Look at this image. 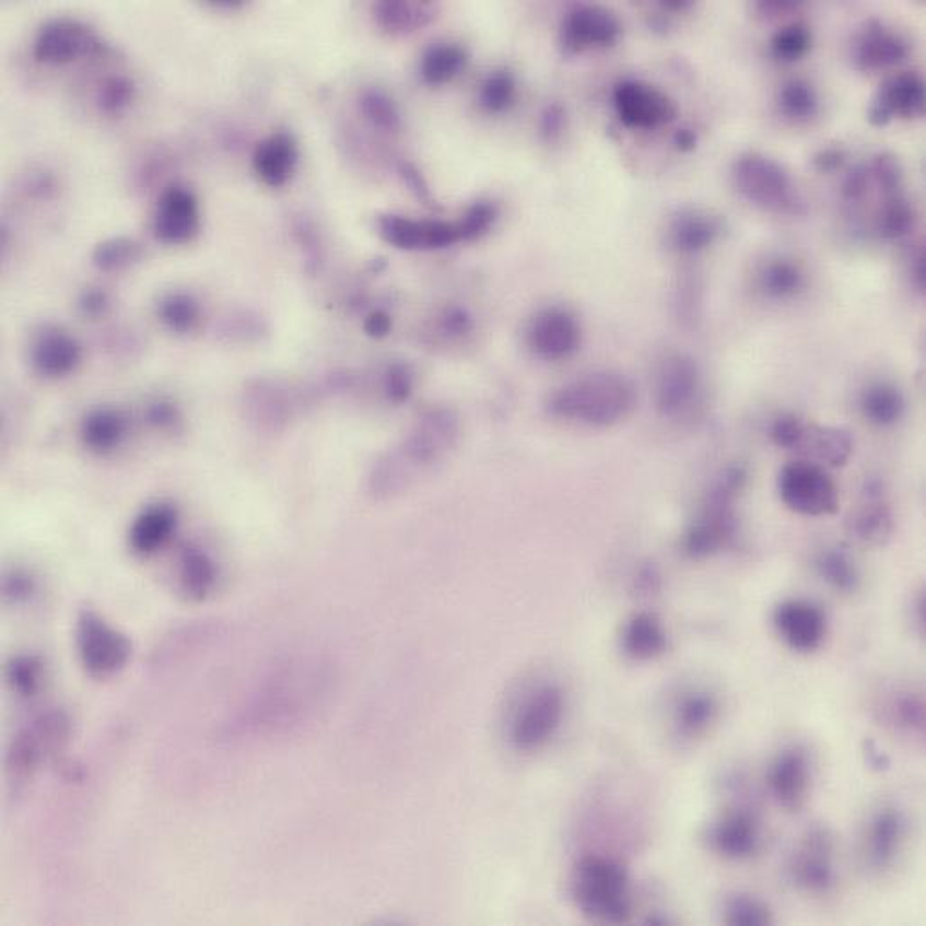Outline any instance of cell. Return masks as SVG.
<instances>
[{"instance_id": "1", "label": "cell", "mask_w": 926, "mask_h": 926, "mask_svg": "<svg viewBox=\"0 0 926 926\" xmlns=\"http://www.w3.org/2000/svg\"><path fill=\"white\" fill-rule=\"evenodd\" d=\"M635 406V388L624 375L597 372L564 384L550 399V411L561 419L589 425H609L624 419Z\"/></svg>"}, {"instance_id": "2", "label": "cell", "mask_w": 926, "mask_h": 926, "mask_svg": "<svg viewBox=\"0 0 926 926\" xmlns=\"http://www.w3.org/2000/svg\"><path fill=\"white\" fill-rule=\"evenodd\" d=\"M574 898L583 914L600 923H622L631 914L630 881L619 864L588 856L574 875Z\"/></svg>"}, {"instance_id": "3", "label": "cell", "mask_w": 926, "mask_h": 926, "mask_svg": "<svg viewBox=\"0 0 926 926\" xmlns=\"http://www.w3.org/2000/svg\"><path fill=\"white\" fill-rule=\"evenodd\" d=\"M737 190L750 202L778 213H804V202L789 179L788 172L758 152L742 154L734 164Z\"/></svg>"}, {"instance_id": "4", "label": "cell", "mask_w": 926, "mask_h": 926, "mask_svg": "<svg viewBox=\"0 0 926 926\" xmlns=\"http://www.w3.org/2000/svg\"><path fill=\"white\" fill-rule=\"evenodd\" d=\"M742 481H745L742 471L732 469L717 483L708 497L705 511L687 530L685 541H683L687 555L694 559L708 558L712 553L719 552L730 544V541L736 538L737 521L732 502L734 494L741 489Z\"/></svg>"}, {"instance_id": "5", "label": "cell", "mask_w": 926, "mask_h": 926, "mask_svg": "<svg viewBox=\"0 0 926 926\" xmlns=\"http://www.w3.org/2000/svg\"><path fill=\"white\" fill-rule=\"evenodd\" d=\"M78 653L94 678H110L127 666L132 645L93 611H83L77 625Z\"/></svg>"}, {"instance_id": "6", "label": "cell", "mask_w": 926, "mask_h": 926, "mask_svg": "<svg viewBox=\"0 0 926 926\" xmlns=\"http://www.w3.org/2000/svg\"><path fill=\"white\" fill-rule=\"evenodd\" d=\"M778 492L792 511L802 516H830L839 508V489L824 469L794 461L778 474Z\"/></svg>"}, {"instance_id": "7", "label": "cell", "mask_w": 926, "mask_h": 926, "mask_svg": "<svg viewBox=\"0 0 926 926\" xmlns=\"http://www.w3.org/2000/svg\"><path fill=\"white\" fill-rule=\"evenodd\" d=\"M564 694L559 687L543 685L523 702L512 723V742L523 752L547 745L563 722Z\"/></svg>"}, {"instance_id": "8", "label": "cell", "mask_w": 926, "mask_h": 926, "mask_svg": "<svg viewBox=\"0 0 926 926\" xmlns=\"http://www.w3.org/2000/svg\"><path fill=\"white\" fill-rule=\"evenodd\" d=\"M833 836L822 825L806 831L789 856V880L800 891L824 895L834 887Z\"/></svg>"}, {"instance_id": "9", "label": "cell", "mask_w": 926, "mask_h": 926, "mask_svg": "<svg viewBox=\"0 0 926 926\" xmlns=\"http://www.w3.org/2000/svg\"><path fill=\"white\" fill-rule=\"evenodd\" d=\"M458 441V420L450 411H433L425 417L415 433L406 441L405 449L399 453V461L406 466L405 480L415 471H422L444 458Z\"/></svg>"}, {"instance_id": "10", "label": "cell", "mask_w": 926, "mask_h": 926, "mask_svg": "<svg viewBox=\"0 0 926 926\" xmlns=\"http://www.w3.org/2000/svg\"><path fill=\"white\" fill-rule=\"evenodd\" d=\"M69 736V719L62 712H49L38 717L32 727L22 730L11 745L8 767L15 773L16 778L27 777L33 773L47 753H52L62 747Z\"/></svg>"}, {"instance_id": "11", "label": "cell", "mask_w": 926, "mask_h": 926, "mask_svg": "<svg viewBox=\"0 0 926 926\" xmlns=\"http://www.w3.org/2000/svg\"><path fill=\"white\" fill-rule=\"evenodd\" d=\"M763 842L758 814L747 806H736L719 814L706 830V844L728 860H747Z\"/></svg>"}, {"instance_id": "12", "label": "cell", "mask_w": 926, "mask_h": 926, "mask_svg": "<svg viewBox=\"0 0 926 926\" xmlns=\"http://www.w3.org/2000/svg\"><path fill=\"white\" fill-rule=\"evenodd\" d=\"M614 107L628 127L656 128L676 118L671 97L642 82L619 83L614 89Z\"/></svg>"}, {"instance_id": "13", "label": "cell", "mask_w": 926, "mask_h": 926, "mask_svg": "<svg viewBox=\"0 0 926 926\" xmlns=\"http://www.w3.org/2000/svg\"><path fill=\"white\" fill-rule=\"evenodd\" d=\"M379 233L384 241L399 249H442L461 242L458 222L413 221L408 216L383 215Z\"/></svg>"}, {"instance_id": "14", "label": "cell", "mask_w": 926, "mask_h": 926, "mask_svg": "<svg viewBox=\"0 0 926 926\" xmlns=\"http://www.w3.org/2000/svg\"><path fill=\"white\" fill-rule=\"evenodd\" d=\"M528 347L544 361L566 359L578 349L581 328L577 319L564 308H544L530 321Z\"/></svg>"}, {"instance_id": "15", "label": "cell", "mask_w": 926, "mask_h": 926, "mask_svg": "<svg viewBox=\"0 0 926 926\" xmlns=\"http://www.w3.org/2000/svg\"><path fill=\"white\" fill-rule=\"evenodd\" d=\"M620 24L613 13L599 5H578L563 22L561 44L570 55L595 47L613 46L619 40Z\"/></svg>"}, {"instance_id": "16", "label": "cell", "mask_w": 926, "mask_h": 926, "mask_svg": "<svg viewBox=\"0 0 926 926\" xmlns=\"http://www.w3.org/2000/svg\"><path fill=\"white\" fill-rule=\"evenodd\" d=\"M767 786L773 799L786 811H799L811 786V761L800 747L784 748L767 770Z\"/></svg>"}, {"instance_id": "17", "label": "cell", "mask_w": 926, "mask_h": 926, "mask_svg": "<svg viewBox=\"0 0 926 926\" xmlns=\"http://www.w3.org/2000/svg\"><path fill=\"white\" fill-rule=\"evenodd\" d=\"M773 624L789 649L797 653H811L824 642V613L806 600H786L778 605L773 613Z\"/></svg>"}, {"instance_id": "18", "label": "cell", "mask_w": 926, "mask_h": 926, "mask_svg": "<svg viewBox=\"0 0 926 926\" xmlns=\"http://www.w3.org/2000/svg\"><path fill=\"white\" fill-rule=\"evenodd\" d=\"M96 47L89 27L74 21H51L42 27L35 40V57L40 62L67 63L83 57Z\"/></svg>"}, {"instance_id": "19", "label": "cell", "mask_w": 926, "mask_h": 926, "mask_svg": "<svg viewBox=\"0 0 926 926\" xmlns=\"http://www.w3.org/2000/svg\"><path fill=\"white\" fill-rule=\"evenodd\" d=\"M700 374L694 359L689 355H672L661 364L656 380V402L661 413L676 415L691 405L698 391Z\"/></svg>"}, {"instance_id": "20", "label": "cell", "mask_w": 926, "mask_h": 926, "mask_svg": "<svg viewBox=\"0 0 926 926\" xmlns=\"http://www.w3.org/2000/svg\"><path fill=\"white\" fill-rule=\"evenodd\" d=\"M199 227L197 200L185 188L164 191L155 215V236L164 244H183L190 241Z\"/></svg>"}, {"instance_id": "21", "label": "cell", "mask_w": 926, "mask_h": 926, "mask_svg": "<svg viewBox=\"0 0 926 926\" xmlns=\"http://www.w3.org/2000/svg\"><path fill=\"white\" fill-rule=\"evenodd\" d=\"M905 836V819L900 809L881 808L872 814L865 836V856L870 867L886 870L892 867L900 855Z\"/></svg>"}, {"instance_id": "22", "label": "cell", "mask_w": 926, "mask_h": 926, "mask_svg": "<svg viewBox=\"0 0 926 926\" xmlns=\"http://www.w3.org/2000/svg\"><path fill=\"white\" fill-rule=\"evenodd\" d=\"M894 519L880 487L870 483L864 500L849 519L851 536L869 547H880L891 539Z\"/></svg>"}, {"instance_id": "23", "label": "cell", "mask_w": 926, "mask_h": 926, "mask_svg": "<svg viewBox=\"0 0 926 926\" xmlns=\"http://www.w3.org/2000/svg\"><path fill=\"white\" fill-rule=\"evenodd\" d=\"M905 57V42L878 21H870L856 42L855 60L864 71L895 66Z\"/></svg>"}, {"instance_id": "24", "label": "cell", "mask_w": 926, "mask_h": 926, "mask_svg": "<svg viewBox=\"0 0 926 926\" xmlns=\"http://www.w3.org/2000/svg\"><path fill=\"white\" fill-rule=\"evenodd\" d=\"M872 105L889 114V118H916L925 110V83L914 72H901L887 80Z\"/></svg>"}, {"instance_id": "25", "label": "cell", "mask_w": 926, "mask_h": 926, "mask_svg": "<svg viewBox=\"0 0 926 926\" xmlns=\"http://www.w3.org/2000/svg\"><path fill=\"white\" fill-rule=\"evenodd\" d=\"M719 716V702L705 689H692L678 698L675 705V727L683 739L705 736Z\"/></svg>"}, {"instance_id": "26", "label": "cell", "mask_w": 926, "mask_h": 926, "mask_svg": "<svg viewBox=\"0 0 926 926\" xmlns=\"http://www.w3.org/2000/svg\"><path fill=\"white\" fill-rule=\"evenodd\" d=\"M296 143L289 133H274L266 141H261L256 149L253 164L256 174L266 185L283 186L291 177L294 164H296Z\"/></svg>"}, {"instance_id": "27", "label": "cell", "mask_w": 926, "mask_h": 926, "mask_svg": "<svg viewBox=\"0 0 926 926\" xmlns=\"http://www.w3.org/2000/svg\"><path fill=\"white\" fill-rule=\"evenodd\" d=\"M797 449L808 450L809 455L828 466H844L853 453V438L842 427L804 424Z\"/></svg>"}, {"instance_id": "28", "label": "cell", "mask_w": 926, "mask_h": 926, "mask_svg": "<svg viewBox=\"0 0 926 926\" xmlns=\"http://www.w3.org/2000/svg\"><path fill=\"white\" fill-rule=\"evenodd\" d=\"M375 21L389 33H411L427 26L435 19V5L431 2H405L383 0L374 5Z\"/></svg>"}, {"instance_id": "29", "label": "cell", "mask_w": 926, "mask_h": 926, "mask_svg": "<svg viewBox=\"0 0 926 926\" xmlns=\"http://www.w3.org/2000/svg\"><path fill=\"white\" fill-rule=\"evenodd\" d=\"M622 645L631 658L650 660L666 650V631L655 614H635L625 625Z\"/></svg>"}, {"instance_id": "30", "label": "cell", "mask_w": 926, "mask_h": 926, "mask_svg": "<svg viewBox=\"0 0 926 926\" xmlns=\"http://www.w3.org/2000/svg\"><path fill=\"white\" fill-rule=\"evenodd\" d=\"M722 233L717 219L702 211H683L676 216L671 225V241L676 249L683 253H698L711 246Z\"/></svg>"}, {"instance_id": "31", "label": "cell", "mask_w": 926, "mask_h": 926, "mask_svg": "<svg viewBox=\"0 0 926 926\" xmlns=\"http://www.w3.org/2000/svg\"><path fill=\"white\" fill-rule=\"evenodd\" d=\"M175 514L168 507H155L144 512L130 530V547L138 553L160 550L174 532Z\"/></svg>"}, {"instance_id": "32", "label": "cell", "mask_w": 926, "mask_h": 926, "mask_svg": "<svg viewBox=\"0 0 926 926\" xmlns=\"http://www.w3.org/2000/svg\"><path fill=\"white\" fill-rule=\"evenodd\" d=\"M887 722L906 736L922 737L925 732V702L916 692L898 691L883 703Z\"/></svg>"}, {"instance_id": "33", "label": "cell", "mask_w": 926, "mask_h": 926, "mask_svg": "<svg viewBox=\"0 0 926 926\" xmlns=\"http://www.w3.org/2000/svg\"><path fill=\"white\" fill-rule=\"evenodd\" d=\"M467 62V55L456 44H436L422 57L420 74L430 85H442L458 77Z\"/></svg>"}, {"instance_id": "34", "label": "cell", "mask_w": 926, "mask_h": 926, "mask_svg": "<svg viewBox=\"0 0 926 926\" xmlns=\"http://www.w3.org/2000/svg\"><path fill=\"white\" fill-rule=\"evenodd\" d=\"M78 344L63 333H49L33 352L36 368L46 375L67 374L78 363Z\"/></svg>"}, {"instance_id": "35", "label": "cell", "mask_w": 926, "mask_h": 926, "mask_svg": "<svg viewBox=\"0 0 926 926\" xmlns=\"http://www.w3.org/2000/svg\"><path fill=\"white\" fill-rule=\"evenodd\" d=\"M864 415L878 425H891L903 415L905 399L891 384H872L861 395Z\"/></svg>"}, {"instance_id": "36", "label": "cell", "mask_w": 926, "mask_h": 926, "mask_svg": "<svg viewBox=\"0 0 926 926\" xmlns=\"http://www.w3.org/2000/svg\"><path fill=\"white\" fill-rule=\"evenodd\" d=\"M817 569L825 583L831 584L834 589L853 594L860 584V575L856 564L849 558V553L842 548H828L817 559Z\"/></svg>"}, {"instance_id": "37", "label": "cell", "mask_w": 926, "mask_h": 926, "mask_svg": "<svg viewBox=\"0 0 926 926\" xmlns=\"http://www.w3.org/2000/svg\"><path fill=\"white\" fill-rule=\"evenodd\" d=\"M216 581L215 564L204 552L188 550L183 558L180 583L186 594L195 599H202L210 594Z\"/></svg>"}, {"instance_id": "38", "label": "cell", "mask_w": 926, "mask_h": 926, "mask_svg": "<svg viewBox=\"0 0 926 926\" xmlns=\"http://www.w3.org/2000/svg\"><path fill=\"white\" fill-rule=\"evenodd\" d=\"M723 922L732 926L772 925V911L766 903L750 894H732L723 905Z\"/></svg>"}, {"instance_id": "39", "label": "cell", "mask_w": 926, "mask_h": 926, "mask_svg": "<svg viewBox=\"0 0 926 926\" xmlns=\"http://www.w3.org/2000/svg\"><path fill=\"white\" fill-rule=\"evenodd\" d=\"M763 289L773 297L794 296L802 289L804 274L799 266L788 260H777L767 263L763 271Z\"/></svg>"}, {"instance_id": "40", "label": "cell", "mask_w": 926, "mask_h": 926, "mask_svg": "<svg viewBox=\"0 0 926 926\" xmlns=\"http://www.w3.org/2000/svg\"><path fill=\"white\" fill-rule=\"evenodd\" d=\"M361 108H363L364 116L375 127L388 130V132H394L400 127L399 108L395 105L394 99L379 89H370L363 94Z\"/></svg>"}, {"instance_id": "41", "label": "cell", "mask_w": 926, "mask_h": 926, "mask_svg": "<svg viewBox=\"0 0 926 926\" xmlns=\"http://www.w3.org/2000/svg\"><path fill=\"white\" fill-rule=\"evenodd\" d=\"M914 221H916V215H914L911 202L903 197H892V199L887 200L886 208L881 211L878 230H880V235L883 238L894 241V238L906 235L912 230Z\"/></svg>"}, {"instance_id": "42", "label": "cell", "mask_w": 926, "mask_h": 926, "mask_svg": "<svg viewBox=\"0 0 926 926\" xmlns=\"http://www.w3.org/2000/svg\"><path fill=\"white\" fill-rule=\"evenodd\" d=\"M778 103L788 118L806 119L817 113L814 91L802 80H792L786 83L778 96Z\"/></svg>"}, {"instance_id": "43", "label": "cell", "mask_w": 926, "mask_h": 926, "mask_svg": "<svg viewBox=\"0 0 926 926\" xmlns=\"http://www.w3.org/2000/svg\"><path fill=\"white\" fill-rule=\"evenodd\" d=\"M8 680L13 691L22 698H33L40 691L44 669L40 661L32 656H21L8 667Z\"/></svg>"}, {"instance_id": "44", "label": "cell", "mask_w": 926, "mask_h": 926, "mask_svg": "<svg viewBox=\"0 0 926 926\" xmlns=\"http://www.w3.org/2000/svg\"><path fill=\"white\" fill-rule=\"evenodd\" d=\"M516 96V82L508 71L492 72L481 87V105L489 113H503L511 107Z\"/></svg>"}, {"instance_id": "45", "label": "cell", "mask_w": 926, "mask_h": 926, "mask_svg": "<svg viewBox=\"0 0 926 926\" xmlns=\"http://www.w3.org/2000/svg\"><path fill=\"white\" fill-rule=\"evenodd\" d=\"M139 253H141V249H139L138 244L130 238H125V236L110 238V241L103 242L96 247L93 255L94 266L99 267L103 271H116V269L132 263L138 258Z\"/></svg>"}, {"instance_id": "46", "label": "cell", "mask_w": 926, "mask_h": 926, "mask_svg": "<svg viewBox=\"0 0 926 926\" xmlns=\"http://www.w3.org/2000/svg\"><path fill=\"white\" fill-rule=\"evenodd\" d=\"M811 47V33L802 24H792L775 33L772 38V51L778 60L794 62L804 57Z\"/></svg>"}, {"instance_id": "47", "label": "cell", "mask_w": 926, "mask_h": 926, "mask_svg": "<svg viewBox=\"0 0 926 926\" xmlns=\"http://www.w3.org/2000/svg\"><path fill=\"white\" fill-rule=\"evenodd\" d=\"M121 431H124L121 420L110 411H97L93 417H89L87 422H85V436H87L89 444L94 447H103V449L116 444Z\"/></svg>"}, {"instance_id": "48", "label": "cell", "mask_w": 926, "mask_h": 926, "mask_svg": "<svg viewBox=\"0 0 926 926\" xmlns=\"http://www.w3.org/2000/svg\"><path fill=\"white\" fill-rule=\"evenodd\" d=\"M197 313H199L197 303L185 294L166 297L163 307H161V316H163L164 323L177 332L188 330L197 319Z\"/></svg>"}, {"instance_id": "49", "label": "cell", "mask_w": 926, "mask_h": 926, "mask_svg": "<svg viewBox=\"0 0 926 926\" xmlns=\"http://www.w3.org/2000/svg\"><path fill=\"white\" fill-rule=\"evenodd\" d=\"M496 219V208L489 202H478L467 211L466 215L458 221L461 231V241H474L478 236L489 231Z\"/></svg>"}, {"instance_id": "50", "label": "cell", "mask_w": 926, "mask_h": 926, "mask_svg": "<svg viewBox=\"0 0 926 926\" xmlns=\"http://www.w3.org/2000/svg\"><path fill=\"white\" fill-rule=\"evenodd\" d=\"M133 85L124 77L108 78L99 89V107L107 113H118L132 99Z\"/></svg>"}, {"instance_id": "51", "label": "cell", "mask_w": 926, "mask_h": 926, "mask_svg": "<svg viewBox=\"0 0 926 926\" xmlns=\"http://www.w3.org/2000/svg\"><path fill=\"white\" fill-rule=\"evenodd\" d=\"M804 422L799 417H778L772 425V438L778 447L784 449H797L800 435H802Z\"/></svg>"}, {"instance_id": "52", "label": "cell", "mask_w": 926, "mask_h": 926, "mask_svg": "<svg viewBox=\"0 0 926 926\" xmlns=\"http://www.w3.org/2000/svg\"><path fill=\"white\" fill-rule=\"evenodd\" d=\"M872 174L887 194L898 190L903 179L900 163L891 154H880L876 157L872 163Z\"/></svg>"}, {"instance_id": "53", "label": "cell", "mask_w": 926, "mask_h": 926, "mask_svg": "<svg viewBox=\"0 0 926 926\" xmlns=\"http://www.w3.org/2000/svg\"><path fill=\"white\" fill-rule=\"evenodd\" d=\"M564 125V108L558 103H553V105H548L544 108L543 116H541V132L547 136V138H555L563 130Z\"/></svg>"}, {"instance_id": "54", "label": "cell", "mask_w": 926, "mask_h": 926, "mask_svg": "<svg viewBox=\"0 0 926 926\" xmlns=\"http://www.w3.org/2000/svg\"><path fill=\"white\" fill-rule=\"evenodd\" d=\"M869 186V172L864 166L853 169L844 183V195L847 199H860Z\"/></svg>"}, {"instance_id": "55", "label": "cell", "mask_w": 926, "mask_h": 926, "mask_svg": "<svg viewBox=\"0 0 926 926\" xmlns=\"http://www.w3.org/2000/svg\"><path fill=\"white\" fill-rule=\"evenodd\" d=\"M400 175H402V179L408 183L411 191L417 194L420 200H425V202H431V191L425 185L424 179H422V175L417 172V168H413L411 164L402 163L400 164Z\"/></svg>"}, {"instance_id": "56", "label": "cell", "mask_w": 926, "mask_h": 926, "mask_svg": "<svg viewBox=\"0 0 926 926\" xmlns=\"http://www.w3.org/2000/svg\"><path fill=\"white\" fill-rule=\"evenodd\" d=\"M388 389L389 394L397 397V399H405L408 391H410V377L406 374L405 368L391 370V374L388 377Z\"/></svg>"}, {"instance_id": "57", "label": "cell", "mask_w": 926, "mask_h": 926, "mask_svg": "<svg viewBox=\"0 0 926 926\" xmlns=\"http://www.w3.org/2000/svg\"><path fill=\"white\" fill-rule=\"evenodd\" d=\"M865 761L872 770H878V772L889 770V766H891V759L887 758L883 750H880L875 741H865Z\"/></svg>"}, {"instance_id": "58", "label": "cell", "mask_w": 926, "mask_h": 926, "mask_svg": "<svg viewBox=\"0 0 926 926\" xmlns=\"http://www.w3.org/2000/svg\"><path fill=\"white\" fill-rule=\"evenodd\" d=\"M842 163H844V152L836 149L822 150L814 157L817 168L822 169V172H833V169L840 168Z\"/></svg>"}, {"instance_id": "59", "label": "cell", "mask_w": 926, "mask_h": 926, "mask_svg": "<svg viewBox=\"0 0 926 926\" xmlns=\"http://www.w3.org/2000/svg\"><path fill=\"white\" fill-rule=\"evenodd\" d=\"M389 330V319L388 316H384V314H374V316H370L368 321H366V332L370 336H384V333Z\"/></svg>"}, {"instance_id": "60", "label": "cell", "mask_w": 926, "mask_h": 926, "mask_svg": "<svg viewBox=\"0 0 926 926\" xmlns=\"http://www.w3.org/2000/svg\"><path fill=\"white\" fill-rule=\"evenodd\" d=\"M675 141L678 149L689 152V150L696 149L698 138L696 133L689 130V128H681V130L676 132Z\"/></svg>"}, {"instance_id": "61", "label": "cell", "mask_w": 926, "mask_h": 926, "mask_svg": "<svg viewBox=\"0 0 926 926\" xmlns=\"http://www.w3.org/2000/svg\"><path fill=\"white\" fill-rule=\"evenodd\" d=\"M103 307H105V297H103L99 292H89L85 300H83V308H85L87 313H102Z\"/></svg>"}, {"instance_id": "62", "label": "cell", "mask_w": 926, "mask_h": 926, "mask_svg": "<svg viewBox=\"0 0 926 926\" xmlns=\"http://www.w3.org/2000/svg\"><path fill=\"white\" fill-rule=\"evenodd\" d=\"M925 278H926L925 255H923V253H919V255H917L916 260H914V280H916L917 288L925 289Z\"/></svg>"}, {"instance_id": "63", "label": "cell", "mask_w": 926, "mask_h": 926, "mask_svg": "<svg viewBox=\"0 0 926 926\" xmlns=\"http://www.w3.org/2000/svg\"><path fill=\"white\" fill-rule=\"evenodd\" d=\"M213 5H216V8H230V10H233V8L242 5V2H233V0H216V2H213Z\"/></svg>"}]
</instances>
